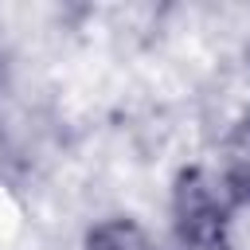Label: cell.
I'll return each mask as SVG.
<instances>
[{
  "instance_id": "6da1fadb",
  "label": "cell",
  "mask_w": 250,
  "mask_h": 250,
  "mask_svg": "<svg viewBox=\"0 0 250 250\" xmlns=\"http://www.w3.org/2000/svg\"><path fill=\"white\" fill-rule=\"evenodd\" d=\"M168 250H234V203L203 164H184L172 176Z\"/></svg>"
},
{
  "instance_id": "7a4b0ae2",
  "label": "cell",
  "mask_w": 250,
  "mask_h": 250,
  "mask_svg": "<svg viewBox=\"0 0 250 250\" xmlns=\"http://www.w3.org/2000/svg\"><path fill=\"white\" fill-rule=\"evenodd\" d=\"M211 176L223 188V195L234 203V211L250 207V102L227 125V133L219 141V164Z\"/></svg>"
},
{
  "instance_id": "3957f363",
  "label": "cell",
  "mask_w": 250,
  "mask_h": 250,
  "mask_svg": "<svg viewBox=\"0 0 250 250\" xmlns=\"http://www.w3.org/2000/svg\"><path fill=\"white\" fill-rule=\"evenodd\" d=\"M82 250H156V238L137 215L113 211V215H102L86 227Z\"/></svg>"
}]
</instances>
